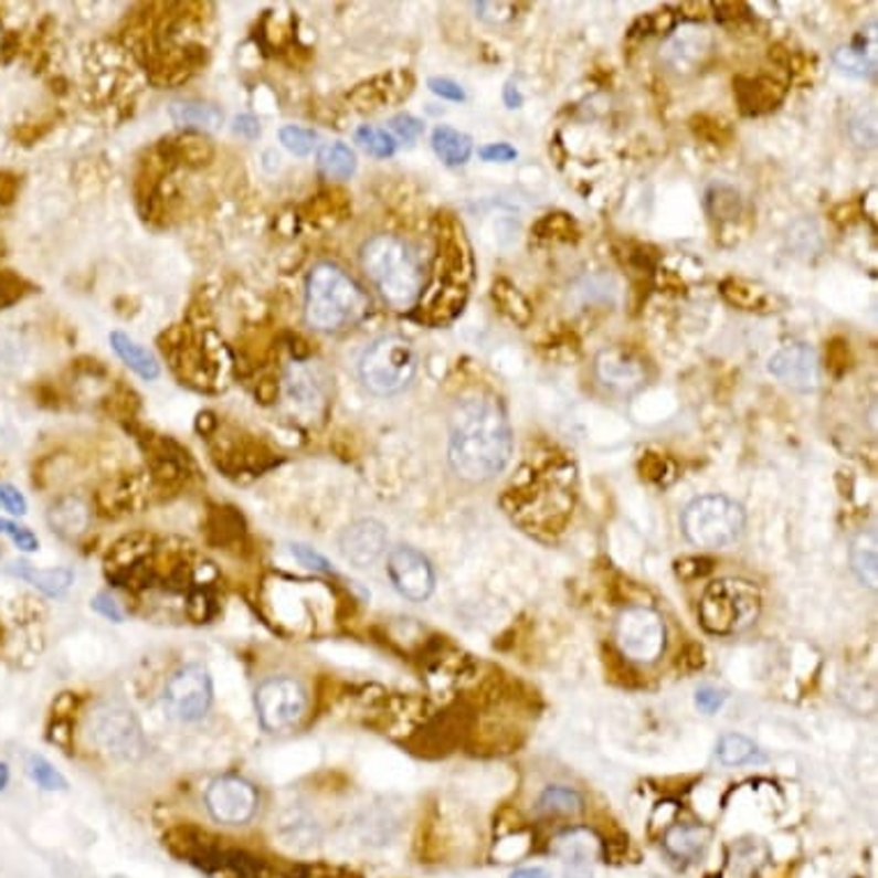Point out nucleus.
<instances>
[{"mask_svg": "<svg viewBox=\"0 0 878 878\" xmlns=\"http://www.w3.org/2000/svg\"><path fill=\"white\" fill-rule=\"evenodd\" d=\"M514 433L499 401L469 395L451 414L448 463L472 484L490 480L511 461Z\"/></svg>", "mask_w": 878, "mask_h": 878, "instance_id": "obj_1", "label": "nucleus"}, {"mask_svg": "<svg viewBox=\"0 0 878 878\" xmlns=\"http://www.w3.org/2000/svg\"><path fill=\"white\" fill-rule=\"evenodd\" d=\"M368 302L357 283L331 263H320L306 278V318L320 331H338L357 322Z\"/></svg>", "mask_w": 878, "mask_h": 878, "instance_id": "obj_2", "label": "nucleus"}, {"mask_svg": "<svg viewBox=\"0 0 878 878\" xmlns=\"http://www.w3.org/2000/svg\"><path fill=\"white\" fill-rule=\"evenodd\" d=\"M361 265L382 297L395 306H412L421 293V269L412 248L393 235H378L361 248Z\"/></svg>", "mask_w": 878, "mask_h": 878, "instance_id": "obj_3", "label": "nucleus"}, {"mask_svg": "<svg viewBox=\"0 0 878 878\" xmlns=\"http://www.w3.org/2000/svg\"><path fill=\"white\" fill-rule=\"evenodd\" d=\"M761 614V593L752 582L724 578L708 584L699 603V623L706 633L731 637L748 631Z\"/></svg>", "mask_w": 878, "mask_h": 878, "instance_id": "obj_4", "label": "nucleus"}, {"mask_svg": "<svg viewBox=\"0 0 878 878\" xmlns=\"http://www.w3.org/2000/svg\"><path fill=\"white\" fill-rule=\"evenodd\" d=\"M416 375V352L403 336H382L366 348L359 361V378L375 395L405 391Z\"/></svg>", "mask_w": 878, "mask_h": 878, "instance_id": "obj_5", "label": "nucleus"}, {"mask_svg": "<svg viewBox=\"0 0 878 878\" xmlns=\"http://www.w3.org/2000/svg\"><path fill=\"white\" fill-rule=\"evenodd\" d=\"M684 533L697 548H727L739 541L745 529V511L739 501L722 495H706L684 511Z\"/></svg>", "mask_w": 878, "mask_h": 878, "instance_id": "obj_6", "label": "nucleus"}, {"mask_svg": "<svg viewBox=\"0 0 878 878\" xmlns=\"http://www.w3.org/2000/svg\"><path fill=\"white\" fill-rule=\"evenodd\" d=\"M93 743L110 759L138 761L146 754V736L131 708L118 701L95 706L91 716Z\"/></svg>", "mask_w": 878, "mask_h": 878, "instance_id": "obj_7", "label": "nucleus"}, {"mask_svg": "<svg viewBox=\"0 0 878 878\" xmlns=\"http://www.w3.org/2000/svg\"><path fill=\"white\" fill-rule=\"evenodd\" d=\"M214 699V686L208 667L184 665L166 681L161 706L163 713L176 722H198L210 711Z\"/></svg>", "mask_w": 878, "mask_h": 878, "instance_id": "obj_8", "label": "nucleus"}, {"mask_svg": "<svg viewBox=\"0 0 878 878\" xmlns=\"http://www.w3.org/2000/svg\"><path fill=\"white\" fill-rule=\"evenodd\" d=\"M256 716L265 731H288L302 722L308 708V692L293 676H272L256 688Z\"/></svg>", "mask_w": 878, "mask_h": 878, "instance_id": "obj_9", "label": "nucleus"}, {"mask_svg": "<svg viewBox=\"0 0 878 878\" xmlns=\"http://www.w3.org/2000/svg\"><path fill=\"white\" fill-rule=\"evenodd\" d=\"M665 621L650 607H631L616 621L618 648L635 663H656L665 650Z\"/></svg>", "mask_w": 878, "mask_h": 878, "instance_id": "obj_10", "label": "nucleus"}, {"mask_svg": "<svg viewBox=\"0 0 878 878\" xmlns=\"http://www.w3.org/2000/svg\"><path fill=\"white\" fill-rule=\"evenodd\" d=\"M205 807L223 826H246L261 810V793L242 775H221L205 791Z\"/></svg>", "mask_w": 878, "mask_h": 878, "instance_id": "obj_11", "label": "nucleus"}, {"mask_svg": "<svg viewBox=\"0 0 878 878\" xmlns=\"http://www.w3.org/2000/svg\"><path fill=\"white\" fill-rule=\"evenodd\" d=\"M387 573L395 591L401 593L403 599L421 603L431 599V593L435 591V571L429 557L410 548L401 546L391 550L389 561H387Z\"/></svg>", "mask_w": 878, "mask_h": 878, "instance_id": "obj_12", "label": "nucleus"}, {"mask_svg": "<svg viewBox=\"0 0 878 878\" xmlns=\"http://www.w3.org/2000/svg\"><path fill=\"white\" fill-rule=\"evenodd\" d=\"M769 371L782 384L796 391H814L821 380L816 352L805 343L786 346L780 352H775L769 361Z\"/></svg>", "mask_w": 878, "mask_h": 878, "instance_id": "obj_13", "label": "nucleus"}, {"mask_svg": "<svg viewBox=\"0 0 878 878\" xmlns=\"http://www.w3.org/2000/svg\"><path fill=\"white\" fill-rule=\"evenodd\" d=\"M387 543H389V536L382 522L378 520H357L350 527L343 529L341 538H338V548H341V554L355 563L357 569H368V565H373L382 559V554L387 552Z\"/></svg>", "mask_w": 878, "mask_h": 878, "instance_id": "obj_14", "label": "nucleus"}, {"mask_svg": "<svg viewBox=\"0 0 878 878\" xmlns=\"http://www.w3.org/2000/svg\"><path fill=\"white\" fill-rule=\"evenodd\" d=\"M6 571L40 589L49 599L63 596V593H67V589L74 584V573L70 569H38V565H31L25 561H12Z\"/></svg>", "mask_w": 878, "mask_h": 878, "instance_id": "obj_15", "label": "nucleus"}, {"mask_svg": "<svg viewBox=\"0 0 878 878\" xmlns=\"http://www.w3.org/2000/svg\"><path fill=\"white\" fill-rule=\"evenodd\" d=\"M708 844H711V831L701 824L674 826L665 835L667 854L676 860H686V863L699 860L706 854Z\"/></svg>", "mask_w": 878, "mask_h": 878, "instance_id": "obj_16", "label": "nucleus"}, {"mask_svg": "<svg viewBox=\"0 0 878 878\" xmlns=\"http://www.w3.org/2000/svg\"><path fill=\"white\" fill-rule=\"evenodd\" d=\"M380 83H382L380 88L373 86V81L366 83V86H361L352 95V102H357L361 110L382 108L389 102H399V99L408 97L410 95V86H412V78L408 74H391V76H382Z\"/></svg>", "mask_w": 878, "mask_h": 878, "instance_id": "obj_17", "label": "nucleus"}, {"mask_svg": "<svg viewBox=\"0 0 878 878\" xmlns=\"http://www.w3.org/2000/svg\"><path fill=\"white\" fill-rule=\"evenodd\" d=\"M91 514L88 506L76 497H63L51 506L49 511V525L53 531H59L65 538H76L88 529Z\"/></svg>", "mask_w": 878, "mask_h": 878, "instance_id": "obj_18", "label": "nucleus"}, {"mask_svg": "<svg viewBox=\"0 0 878 878\" xmlns=\"http://www.w3.org/2000/svg\"><path fill=\"white\" fill-rule=\"evenodd\" d=\"M108 341H110L113 350H116V355L131 368L138 378H144V380L159 378V361L144 346H138L134 338H129L123 331H113Z\"/></svg>", "mask_w": 878, "mask_h": 878, "instance_id": "obj_19", "label": "nucleus"}, {"mask_svg": "<svg viewBox=\"0 0 878 878\" xmlns=\"http://www.w3.org/2000/svg\"><path fill=\"white\" fill-rule=\"evenodd\" d=\"M851 569H854L856 578L865 586L876 589V584H878V541H876V531H865L854 541V546H851Z\"/></svg>", "mask_w": 878, "mask_h": 878, "instance_id": "obj_20", "label": "nucleus"}, {"mask_svg": "<svg viewBox=\"0 0 878 878\" xmlns=\"http://www.w3.org/2000/svg\"><path fill=\"white\" fill-rule=\"evenodd\" d=\"M433 150L444 163L461 166L472 155V138L453 127H437L433 131Z\"/></svg>", "mask_w": 878, "mask_h": 878, "instance_id": "obj_21", "label": "nucleus"}, {"mask_svg": "<svg viewBox=\"0 0 878 878\" xmlns=\"http://www.w3.org/2000/svg\"><path fill=\"white\" fill-rule=\"evenodd\" d=\"M171 118L180 127L195 129H219L223 123V113L216 106L198 104V102H178L171 106Z\"/></svg>", "mask_w": 878, "mask_h": 878, "instance_id": "obj_22", "label": "nucleus"}, {"mask_svg": "<svg viewBox=\"0 0 878 878\" xmlns=\"http://www.w3.org/2000/svg\"><path fill=\"white\" fill-rule=\"evenodd\" d=\"M318 168L329 180H348L357 171V157L346 144H327L318 152Z\"/></svg>", "mask_w": 878, "mask_h": 878, "instance_id": "obj_23", "label": "nucleus"}, {"mask_svg": "<svg viewBox=\"0 0 878 878\" xmlns=\"http://www.w3.org/2000/svg\"><path fill=\"white\" fill-rule=\"evenodd\" d=\"M599 375L610 387L637 384L642 380V366L633 363L626 355H621V352H605L599 361Z\"/></svg>", "mask_w": 878, "mask_h": 878, "instance_id": "obj_24", "label": "nucleus"}, {"mask_svg": "<svg viewBox=\"0 0 878 878\" xmlns=\"http://www.w3.org/2000/svg\"><path fill=\"white\" fill-rule=\"evenodd\" d=\"M281 837L286 839V844L306 848L320 842V826L316 824V818H310L304 812H288L281 818Z\"/></svg>", "mask_w": 878, "mask_h": 878, "instance_id": "obj_25", "label": "nucleus"}, {"mask_svg": "<svg viewBox=\"0 0 878 878\" xmlns=\"http://www.w3.org/2000/svg\"><path fill=\"white\" fill-rule=\"evenodd\" d=\"M538 810L552 816H569L582 810V796L569 786H550L538 798Z\"/></svg>", "mask_w": 878, "mask_h": 878, "instance_id": "obj_26", "label": "nucleus"}, {"mask_svg": "<svg viewBox=\"0 0 878 878\" xmlns=\"http://www.w3.org/2000/svg\"><path fill=\"white\" fill-rule=\"evenodd\" d=\"M557 851L569 863L591 860L599 851V842L593 839L589 831H571L557 839Z\"/></svg>", "mask_w": 878, "mask_h": 878, "instance_id": "obj_27", "label": "nucleus"}, {"mask_svg": "<svg viewBox=\"0 0 878 878\" xmlns=\"http://www.w3.org/2000/svg\"><path fill=\"white\" fill-rule=\"evenodd\" d=\"M759 754V748L745 739L741 733H727L718 743V757L727 766H741V763L754 761Z\"/></svg>", "mask_w": 878, "mask_h": 878, "instance_id": "obj_28", "label": "nucleus"}, {"mask_svg": "<svg viewBox=\"0 0 878 878\" xmlns=\"http://www.w3.org/2000/svg\"><path fill=\"white\" fill-rule=\"evenodd\" d=\"M25 771L31 775V780L42 786L44 791H65L67 789V780L53 769V763H49L44 757L40 754H31L25 761Z\"/></svg>", "mask_w": 878, "mask_h": 878, "instance_id": "obj_29", "label": "nucleus"}, {"mask_svg": "<svg viewBox=\"0 0 878 878\" xmlns=\"http://www.w3.org/2000/svg\"><path fill=\"white\" fill-rule=\"evenodd\" d=\"M357 144L378 159H387L395 152V140L387 129H378L371 125H363L357 129Z\"/></svg>", "mask_w": 878, "mask_h": 878, "instance_id": "obj_30", "label": "nucleus"}, {"mask_svg": "<svg viewBox=\"0 0 878 878\" xmlns=\"http://www.w3.org/2000/svg\"><path fill=\"white\" fill-rule=\"evenodd\" d=\"M278 138H281L283 148L290 150V152L297 155V157H306V155L314 152L316 140H318V134H316L314 129H304V127L288 125V127H283V129L278 131Z\"/></svg>", "mask_w": 878, "mask_h": 878, "instance_id": "obj_31", "label": "nucleus"}, {"mask_svg": "<svg viewBox=\"0 0 878 878\" xmlns=\"http://www.w3.org/2000/svg\"><path fill=\"white\" fill-rule=\"evenodd\" d=\"M835 63H837V67H839L842 72L858 74V76L867 74V72L874 67V63L867 61V51H863V49H858V46L839 49V51L835 53Z\"/></svg>", "mask_w": 878, "mask_h": 878, "instance_id": "obj_32", "label": "nucleus"}, {"mask_svg": "<svg viewBox=\"0 0 878 878\" xmlns=\"http://www.w3.org/2000/svg\"><path fill=\"white\" fill-rule=\"evenodd\" d=\"M0 533L10 536V538H12V543H14L19 550H23V552H35V550L40 548L38 536H35L31 529L19 527L17 522H10V520L0 518Z\"/></svg>", "mask_w": 878, "mask_h": 878, "instance_id": "obj_33", "label": "nucleus"}, {"mask_svg": "<svg viewBox=\"0 0 878 878\" xmlns=\"http://www.w3.org/2000/svg\"><path fill=\"white\" fill-rule=\"evenodd\" d=\"M290 552L306 565V569H310V571H318V573H334V569H331V563L327 561V557H322L320 552H316L314 548H308V546H293L290 548Z\"/></svg>", "mask_w": 878, "mask_h": 878, "instance_id": "obj_34", "label": "nucleus"}, {"mask_svg": "<svg viewBox=\"0 0 878 878\" xmlns=\"http://www.w3.org/2000/svg\"><path fill=\"white\" fill-rule=\"evenodd\" d=\"M0 506H3L6 511H10L12 516H25V511H28L25 497L21 495L19 488H14L10 484L0 486Z\"/></svg>", "mask_w": 878, "mask_h": 878, "instance_id": "obj_35", "label": "nucleus"}, {"mask_svg": "<svg viewBox=\"0 0 878 878\" xmlns=\"http://www.w3.org/2000/svg\"><path fill=\"white\" fill-rule=\"evenodd\" d=\"M429 88L442 99H451V102H463L465 99V91L458 86V83H453L451 78H431Z\"/></svg>", "mask_w": 878, "mask_h": 878, "instance_id": "obj_36", "label": "nucleus"}, {"mask_svg": "<svg viewBox=\"0 0 878 878\" xmlns=\"http://www.w3.org/2000/svg\"><path fill=\"white\" fill-rule=\"evenodd\" d=\"M724 699H727V695H724L722 690L708 688V686L701 688V690H697V697H695L697 706L701 708L704 713H716V711H720L722 704H724Z\"/></svg>", "mask_w": 878, "mask_h": 878, "instance_id": "obj_37", "label": "nucleus"}, {"mask_svg": "<svg viewBox=\"0 0 878 878\" xmlns=\"http://www.w3.org/2000/svg\"><path fill=\"white\" fill-rule=\"evenodd\" d=\"M93 610L97 612V614H102L104 618H108V621H113V623H123V618H125V614H123V610L118 607V603L113 601L108 593H99V596H95L93 599Z\"/></svg>", "mask_w": 878, "mask_h": 878, "instance_id": "obj_38", "label": "nucleus"}, {"mask_svg": "<svg viewBox=\"0 0 878 878\" xmlns=\"http://www.w3.org/2000/svg\"><path fill=\"white\" fill-rule=\"evenodd\" d=\"M391 129L399 134L401 138H405V140H414V138H419V134L423 131V125L416 120V118H412V116H395L393 120H391Z\"/></svg>", "mask_w": 878, "mask_h": 878, "instance_id": "obj_39", "label": "nucleus"}, {"mask_svg": "<svg viewBox=\"0 0 878 878\" xmlns=\"http://www.w3.org/2000/svg\"><path fill=\"white\" fill-rule=\"evenodd\" d=\"M478 155L486 161H514L518 157V150L508 144H493V146L480 148Z\"/></svg>", "mask_w": 878, "mask_h": 878, "instance_id": "obj_40", "label": "nucleus"}, {"mask_svg": "<svg viewBox=\"0 0 878 878\" xmlns=\"http://www.w3.org/2000/svg\"><path fill=\"white\" fill-rule=\"evenodd\" d=\"M233 129H235V134H240L244 138H251V140L258 138V134H261V125L253 116H237Z\"/></svg>", "mask_w": 878, "mask_h": 878, "instance_id": "obj_41", "label": "nucleus"}, {"mask_svg": "<svg viewBox=\"0 0 878 878\" xmlns=\"http://www.w3.org/2000/svg\"><path fill=\"white\" fill-rule=\"evenodd\" d=\"M511 878H550L548 869L543 867H522L511 874Z\"/></svg>", "mask_w": 878, "mask_h": 878, "instance_id": "obj_42", "label": "nucleus"}, {"mask_svg": "<svg viewBox=\"0 0 878 878\" xmlns=\"http://www.w3.org/2000/svg\"><path fill=\"white\" fill-rule=\"evenodd\" d=\"M8 784H10V766L6 761H0V791H6Z\"/></svg>", "mask_w": 878, "mask_h": 878, "instance_id": "obj_43", "label": "nucleus"}]
</instances>
